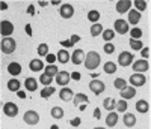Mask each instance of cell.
Returning <instances> with one entry per match:
<instances>
[{"instance_id": "603a6c76", "label": "cell", "mask_w": 151, "mask_h": 129, "mask_svg": "<svg viewBox=\"0 0 151 129\" xmlns=\"http://www.w3.org/2000/svg\"><path fill=\"white\" fill-rule=\"evenodd\" d=\"M116 123H118V113L110 111V113L107 114V117H106V125L110 126V128H113Z\"/></svg>"}, {"instance_id": "c3c4849f", "label": "cell", "mask_w": 151, "mask_h": 129, "mask_svg": "<svg viewBox=\"0 0 151 129\" xmlns=\"http://www.w3.org/2000/svg\"><path fill=\"white\" fill-rule=\"evenodd\" d=\"M27 14H29V15H35V6H33V5H29V8H27Z\"/></svg>"}, {"instance_id": "e0dca14e", "label": "cell", "mask_w": 151, "mask_h": 129, "mask_svg": "<svg viewBox=\"0 0 151 129\" xmlns=\"http://www.w3.org/2000/svg\"><path fill=\"white\" fill-rule=\"evenodd\" d=\"M59 98H60L62 101L68 102V101L74 99V93H73V90H71L70 87H62V90L59 92Z\"/></svg>"}, {"instance_id": "4316f807", "label": "cell", "mask_w": 151, "mask_h": 129, "mask_svg": "<svg viewBox=\"0 0 151 129\" xmlns=\"http://www.w3.org/2000/svg\"><path fill=\"white\" fill-rule=\"evenodd\" d=\"M20 81L17 78H12L8 81V90H11V92H20Z\"/></svg>"}, {"instance_id": "83f0119b", "label": "cell", "mask_w": 151, "mask_h": 129, "mask_svg": "<svg viewBox=\"0 0 151 129\" xmlns=\"http://www.w3.org/2000/svg\"><path fill=\"white\" fill-rule=\"evenodd\" d=\"M44 74H47V75H50V77H56V75L59 74V69H58L56 64H47L45 69H44Z\"/></svg>"}, {"instance_id": "680465c9", "label": "cell", "mask_w": 151, "mask_h": 129, "mask_svg": "<svg viewBox=\"0 0 151 129\" xmlns=\"http://www.w3.org/2000/svg\"><path fill=\"white\" fill-rule=\"evenodd\" d=\"M94 129H104V128H94Z\"/></svg>"}, {"instance_id": "44dd1931", "label": "cell", "mask_w": 151, "mask_h": 129, "mask_svg": "<svg viewBox=\"0 0 151 129\" xmlns=\"http://www.w3.org/2000/svg\"><path fill=\"white\" fill-rule=\"evenodd\" d=\"M73 102H74L76 107H79L80 104H89V99H88V96L85 93H76Z\"/></svg>"}, {"instance_id": "f546056e", "label": "cell", "mask_w": 151, "mask_h": 129, "mask_svg": "<svg viewBox=\"0 0 151 129\" xmlns=\"http://www.w3.org/2000/svg\"><path fill=\"white\" fill-rule=\"evenodd\" d=\"M55 92H56V89H55V87H52V86L44 87V89L41 90V98H44V99H48V98L52 96Z\"/></svg>"}, {"instance_id": "2e32d148", "label": "cell", "mask_w": 151, "mask_h": 129, "mask_svg": "<svg viewBox=\"0 0 151 129\" xmlns=\"http://www.w3.org/2000/svg\"><path fill=\"white\" fill-rule=\"evenodd\" d=\"M134 96H136V89L132 87V86H127L125 89L121 90V98H122L124 101L132 99V98H134Z\"/></svg>"}, {"instance_id": "5bb4252c", "label": "cell", "mask_w": 151, "mask_h": 129, "mask_svg": "<svg viewBox=\"0 0 151 129\" xmlns=\"http://www.w3.org/2000/svg\"><path fill=\"white\" fill-rule=\"evenodd\" d=\"M29 69H30L32 72H40V71L45 69L44 62H42L41 59H33V60H30V63H29Z\"/></svg>"}, {"instance_id": "816d5d0a", "label": "cell", "mask_w": 151, "mask_h": 129, "mask_svg": "<svg viewBox=\"0 0 151 129\" xmlns=\"http://www.w3.org/2000/svg\"><path fill=\"white\" fill-rule=\"evenodd\" d=\"M94 117H95V119H100V117H101V113H100V108H95V111H94Z\"/></svg>"}, {"instance_id": "7bdbcfd3", "label": "cell", "mask_w": 151, "mask_h": 129, "mask_svg": "<svg viewBox=\"0 0 151 129\" xmlns=\"http://www.w3.org/2000/svg\"><path fill=\"white\" fill-rule=\"evenodd\" d=\"M45 59H47V62H48V64H55V62H56V59H58V57H56L55 54H50V53H48Z\"/></svg>"}, {"instance_id": "8992f818", "label": "cell", "mask_w": 151, "mask_h": 129, "mask_svg": "<svg viewBox=\"0 0 151 129\" xmlns=\"http://www.w3.org/2000/svg\"><path fill=\"white\" fill-rule=\"evenodd\" d=\"M23 120L27 125H36L38 122H40V114H38L36 111H33V110H27L23 116Z\"/></svg>"}, {"instance_id": "ffe728a7", "label": "cell", "mask_w": 151, "mask_h": 129, "mask_svg": "<svg viewBox=\"0 0 151 129\" xmlns=\"http://www.w3.org/2000/svg\"><path fill=\"white\" fill-rule=\"evenodd\" d=\"M24 87H26V90H29V92H35L38 89V81L33 77H27V78L24 80Z\"/></svg>"}, {"instance_id": "52a82bcc", "label": "cell", "mask_w": 151, "mask_h": 129, "mask_svg": "<svg viewBox=\"0 0 151 129\" xmlns=\"http://www.w3.org/2000/svg\"><path fill=\"white\" fill-rule=\"evenodd\" d=\"M147 83V78H145V75L144 74H133L132 77H130V84H132V87H141V86H144Z\"/></svg>"}, {"instance_id": "8d00e7d4", "label": "cell", "mask_w": 151, "mask_h": 129, "mask_svg": "<svg viewBox=\"0 0 151 129\" xmlns=\"http://www.w3.org/2000/svg\"><path fill=\"white\" fill-rule=\"evenodd\" d=\"M113 86H115V89H118L119 92H121L122 89L127 87V81H125L124 78H116L115 81H113Z\"/></svg>"}, {"instance_id": "d6986e66", "label": "cell", "mask_w": 151, "mask_h": 129, "mask_svg": "<svg viewBox=\"0 0 151 129\" xmlns=\"http://www.w3.org/2000/svg\"><path fill=\"white\" fill-rule=\"evenodd\" d=\"M141 12H137L136 9H130L129 11V21L127 23H130L132 26H136L137 23H139L141 21Z\"/></svg>"}, {"instance_id": "e575fe53", "label": "cell", "mask_w": 151, "mask_h": 129, "mask_svg": "<svg viewBox=\"0 0 151 129\" xmlns=\"http://www.w3.org/2000/svg\"><path fill=\"white\" fill-rule=\"evenodd\" d=\"M52 117L53 119H62L64 117V110L60 107H53L52 108Z\"/></svg>"}, {"instance_id": "3957f363", "label": "cell", "mask_w": 151, "mask_h": 129, "mask_svg": "<svg viewBox=\"0 0 151 129\" xmlns=\"http://www.w3.org/2000/svg\"><path fill=\"white\" fill-rule=\"evenodd\" d=\"M113 32L119 33V35H125V33L130 32V26L125 20L119 18V20H116L115 23H113Z\"/></svg>"}, {"instance_id": "f907efd6", "label": "cell", "mask_w": 151, "mask_h": 129, "mask_svg": "<svg viewBox=\"0 0 151 129\" xmlns=\"http://www.w3.org/2000/svg\"><path fill=\"white\" fill-rule=\"evenodd\" d=\"M70 123H71L73 126H79V125H80V119H79V117H76V119H73Z\"/></svg>"}, {"instance_id": "f6af8a7d", "label": "cell", "mask_w": 151, "mask_h": 129, "mask_svg": "<svg viewBox=\"0 0 151 129\" xmlns=\"http://www.w3.org/2000/svg\"><path fill=\"white\" fill-rule=\"evenodd\" d=\"M60 45H62V47H68V48H71L74 44H73L71 41H62V42H60Z\"/></svg>"}, {"instance_id": "7dc6e473", "label": "cell", "mask_w": 151, "mask_h": 129, "mask_svg": "<svg viewBox=\"0 0 151 129\" xmlns=\"http://www.w3.org/2000/svg\"><path fill=\"white\" fill-rule=\"evenodd\" d=\"M70 41H71L73 44H76V42H79V41H80V36H79V35H73Z\"/></svg>"}, {"instance_id": "681fc988", "label": "cell", "mask_w": 151, "mask_h": 129, "mask_svg": "<svg viewBox=\"0 0 151 129\" xmlns=\"http://www.w3.org/2000/svg\"><path fill=\"white\" fill-rule=\"evenodd\" d=\"M24 30H26V33L29 36H32V26L30 24H26V27H24Z\"/></svg>"}, {"instance_id": "bcb514c9", "label": "cell", "mask_w": 151, "mask_h": 129, "mask_svg": "<svg viewBox=\"0 0 151 129\" xmlns=\"http://www.w3.org/2000/svg\"><path fill=\"white\" fill-rule=\"evenodd\" d=\"M71 78L76 80V81H79V80H80V72H73V74H71Z\"/></svg>"}, {"instance_id": "5b68a950", "label": "cell", "mask_w": 151, "mask_h": 129, "mask_svg": "<svg viewBox=\"0 0 151 129\" xmlns=\"http://www.w3.org/2000/svg\"><path fill=\"white\" fill-rule=\"evenodd\" d=\"M134 62L133 59V54L130 53V51H122V53L118 56V63L121 64V66H130V64Z\"/></svg>"}, {"instance_id": "7c38bea8", "label": "cell", "mask_w": 151, "mask_h": 129, "mask_svg": "<svg viewBox=\"0 0 151 129\" xmlns=\"http://www.w3.org/2000/svg\"><path fill=\"white\" fill-rule=\"evenodd\" d=\"M132 5H133L132 0H118L115 8H116L118 14H124V12H129V11H130Z\"/></svg>"}, {"instance_id": "484cf974", "label": "cell", "mask_w": 151, "mask_h": 129, "mask_svg": "<svg viewBox=\"0 0 151 129\" xmlns=\"http://www.w3.org/2000/svg\"><path fill=\"white\" fill-rule=\"evenodd\" d=\"M103 107H104V110H109V113H110L112 110H115V107H116V101L113 99V98H106L104 102H103Z\"/></svg>"}, {"instance_id": "8fae6325", "label": "cell", "mask_w": 151, "mask_h": 129, "mask_svg": "<svg viewBox=\"0 0 151 129\" xmlns=\"http://www.w3.org/2000/svg\"><path fill=\"white\" fill-rule=\"evenodd\" d=\"M3 113H5V116H8V117H15V116L18 114V107L14 104V102H6V104L3 105Z\"/></svg>"}, {"instance_id": "ac0fdd59", "label": "cell", "mask_w": 151, "mask_h": 129, "mask_svg": "<svg viewBox=\"0 0 151 129\" xmlns=\"http://www.w3.org/2000/svg\"><path fill=\"white\" fill-rule=\"evenodd\" d=\"M71 62L74 64H80L85 62V53H83V50H74V53L71 56Z\"/></svg>"}, {"instance_id": "4fadbf2b", "label": "cell", "mask_w": 151, "mask_h": 129, "mask_svg": "<svg viewBox=\"0 0 151 129\" xmlns=\"http://www.w3.org/2000/svg\"><path fill=\"white\" fill-rule=\"evenodd\" d=\"M59 14H60L62 18H71L73 14H74V8H73V5H70V3H64V5L60 6V9H59Z\"/></svg>"}, {"instance_id": "30bf717a", "label": "cell", "mask_w": 151, "mask_h": 129, "mask_svg": "<svg viewBox=\"0 0 151 129\" xmlns=\"http://www.w3.org/2000/svg\"><path fill=\"white\" fill-rule=\"evenodd\" d=\"M70 80H71V74L67 72V71H59V74L56 75V83H58L59 86H62V87L68 86Z\"/></svg>"}, {"instance_id": "f35d334b", "label": "cell", "mask_w": 151, "mask_h": 129, "mask_svg": "<svg viewBox=\"0 0 151 129\" xmlns=\"http://www.w3.org/2000/svg\"><path fill=\"white\" fill-rule=\"evenodd\" d=\"M133 3H134L137 12H142V11L147 9V2H145V0H136V2H133Z\"/></svg>"}, {"instance_id": "d590c367", "label": "cell", "mask_w": 151, "mask_h": 129, "mask_svg": "<svg viewBox=\"0 0 151 129\" xmlns=\"http://www.w3.org/2000/svg\"><path fill=\"white\" fill-rule=\"evenodd\" d=\"M130 47H132V50H134V51H141L142 48H144V44L141 42V39L139 41H136V39H132L130 38Z\"/></svg>"}, {"instance_id": "ee69618b", "label": "cell", "mask_w": 151, "mask_h": 129, "mask_svg": "<svg viewBox=\"0 0 151 129\" xmlns=\"http://www.w3.org/2000/svg\"><path fill=\"white\" fill-rule=\"evenodd\" d=\"M141 54H142L144 60H145V59H148V57H150V48H148V47H144V48L141 50Z\"/></svg>"}, {"instance_id": "4dcf8cb0", "label": "cell", "mask_w": 151, "mask_h": 129, "mask_svg": "<svg viewBox=\"0 0 151 129\" xmlns=\"http://www.w3.org/2000/svg\"><path fill=\"white\" fill-rule=\"evenodd\" d=\"M101 36H103V39L106 42H110L113 38H115V32H113V29H104L103 33H101Z\"/></svg>"}, {"instance_id": "f1b7e54d", "label": "cell", "mask_w": 151, "mask_h": 129, "mask_svg": "<svg viewBox=\"0 0 151 129\" xmlns=\"http://www.w3.org/2000/svg\"><path fill=\"white\" fill-rule=\"evenodd\" d=\"M103 26L101 24H98V23H95V24H92L91 26V35L95 38V36H100V35H101L103 33Z\"/></svg>"}, {"instance_id": "11a10c76", "label": "cell", "mask_w": 151, "mask_h": 129, "mask_svg": "<svg viewBox=\"0 0 151 129\" xmlns=\"http://www.w3.org/2000/svg\"><path fill=\"white\" fill-rule=\"evenodd\" d=\"M0 8H2V11H3V9H6V8H8V5H6V3H3V2H2V5H0Z\"/></svg>"}, {"instance_id": "ab89813d", "label": "cell", "mask_w": 151, "mask_h": 129, "mask_svg": "<svg viewBox=\"0 0 151 129\" xmlns=\"http://www.w3.org/2000/svg\"><path fill=\"white\" fill-rule=\"evenodd\" d=\"M36 51H38V54H40V56H45L47 57V54H48V45L47 44H40Z\"/></svg>"}, {"instance_id": "b9f144b4", "label": "cell", "mask_w": 151, "mask_h": 129, "mask_svg": "<svg viewBox=\"0 0 151 129\" xmlns=\"http://www.w3.org/2000/svg\"><path fill=\"white\" fill-rule=\"evenodd\" d=\"M103 50H104V53H106V54H112L113 51H115V45L110 44V42H106L104 47H103Z\"/></svg>"}, {"instance_id": "d4e9b609", "label": "cell", "mask_w": 151, "mask_h": 129, "mask_svg": "<svg viewBox=\"0 0 151 129\" xmlns=\"http://www.w3.org/2000/svg\"><path fill=\"white\" fill-rule=\"evenodd\" d=\"M58 62H60V63H68L70 62V53L67 50H59V53H58Z\"/></svg>"}, {"instance_id": "74e56055", "label": "cell", "mask_w": 151, "mask_h": 129, "mask_svg": "<svg viewBox=\"0 0 151 129\" xmlns=\"http://www.w3.org/2000/svg\"><path fill=\"white\" fill-rule=\"evenodd\" d=\"M129 108V105H127V101H124V99H121V101H118L116 102V107H115V110L116 111H119V113H124L125 110Z\"/></svg>"}, {"instance_id": "6da1fadb", "label": "cell", "mask_w": 151, "mask_h": 129, "mask_svg": "<svg viewBox=\"0 0 151 129\" xmlns=\"http://www.w3.org/2000/svg\"><path fill=\"white\" fill-rule=\"evenodd\" d=\"M100 62H101V57H100V54L97 51H89V53L85 56L83 64L88 71H95L100 66Z\"/></svg>"}, {"instance_id": "9f6ffc18", "label": "cell", "mask_w": 151, "mask_h": 129, "mask_svg": "<svg viewBox=\"0 0 151 129\" xmlns=\"http://www.w3.org/2000/svg\"><path fill=\"white\" fill-rule=\"evenodd\" d=\"M80 107V111H85V108H86V104H83V105H79Z\"/></svg>"}, {"instance_id": "277c9868", "label": "cell", "mask_w": 151, "mask_h": 129, "mask_svg": "<svg viewBox=\"0 0 151 129\" xmlns=\"http://www.w3.org/2000/svg\"><path fill=\"white\" fill-rule=\"evenodd\" d=\"M132 68L134 71V74H142V72H147L150 69V62L141 59V60H136L132 63Z\"/></svg>"}, {"instance_id": "60d3db41", "label": "cell", "mask_w": 151, "mask_h": 129, "mask_svg": "<svg viewBox=\"0 0 151 129\" xmlns=\"http://www.w3.org/2000/svg\"><path fill=\"white\" fill-rule=\"evenodd\" d=\"M130 35H132V39L139 41V38L142 36V30H141V29H137V27H134V29L130 30Z\"/></svg>"}, {"instance_id": "7a4b0ae2", "label": "cell", "mask_w": 151, "mask_h": 129, "mask_svg": "<svg viewBox=\"0 0 151 129\" xmlns=\"http://www.w3.org/2000/svg\"><path fill=\"white\" fill-rule=\"evenodd\" d=\"M0 48H2V53H5V54H12V53L15 51V48H17V42H15L14 38H3Z\"/></svg>"}, {"instance_id": "d6a6232c", "label": "cell", "mask_w": 151, "mask_h": 129, "mask_svg": "<svg viewBox=\"0 0 151 129\" xmlns=\"http://www.w3.org/2000/svg\"><path fill=\"white\" fill-rule=\"evenodd\" d=\"M103 69H104L106 74H115V72H116V64L113 63V62H106L104 66H103Z\"/></svg>"}, {"instance_id": "1f68e13d", "label": "cell", "mask_w": 151, "mask_h": 129, "mask_svg": "<svg viewBox=\"0 0 151 129\" xmlns=\"http://www.w3.org/2000/svg\"><path fill=\"white\" fill-rule=\"evenodd\" d=\"M40 83H41L42 86H45V87L52 86V83H53V77H50V75H47V74H41V77H40Z\"/></svg>"}, {"instance_id": "836d02e7", "label": "cell", "mask_w": 151, "mask_h": 129, "mask_svg": "<svg viewBox=\"0 0 151 129\" xmlns=\"http://www.w3.org/2000/svg\"><path fill=\"white\" fill-rule=\"evenodd\" d=\"M88 20H89L92 24H95V23L100 20V12H98V11H95V9L89 11V12H88Z\"/></svg>"}, {"instance_id": "db71d44e", "label": "cell", "mask_w": 151, "mask_h": 129, "mask_svg": "<svg viewBox=\"0 0 151 129\" xmlns=\"http://www.w3.org/2000/svg\"><path fill=\"white\" fill-rule=\"evenodd\" d=\"M47 5H48V3L45 2V0H42V2H40V6H47Z\"/></svg>"}, {"instance_id": "9c48e42d", "label": "cell", "mask_w": 151, "mask_h": 129, "mask_svg": "<svg viewBox=\"0 0 151 129\" xmlns=\"http://www.w3.org/2000/svg\"><path fill=\"white\" fill-rule=\"evenodd\" d=\"M89 89H91V92H92L94 95H100V93L104 92L106 86H104L103 81H100V80H92V81L89 83Z\"/></svg>"}, {"instance_id": "7402d4cb", "label": "cell", "mask_w": 151, "mask_h": 129, "mask_svg": "<svg viewBox=\"0 0 151 129\" xmlns=\"http://www.w3.org/2000/svg\"><path fill=\"white\" fill-rule=\"evenodd\" d=\"M122 122H124V125L127 126V128H133V126L136 125V117H134V114H132V113H125Z\"/></svg>"}, {"instance_id": "ba28073f", "label": "cell", "mask_w": 151, "mask_h": 129, "mask_svg": "<svg viewBox=\"0 0 151 129\" xmlns=\"http://www.w3.org/2000/svg\"><path fill=\"white\" fill-rule=\"evenodd\" d=\"M0 26H2V36L3 38H9L12 33H14V24H12L11 21H8V20H3L2 23H0Z\"/></svg>"}, {"instance_id": "f5cc1de1", "label": "cell", "mask_w": 151, "mask_h": 129, "mask_svg": "<svg viewBox=\"0 0 151 129\" xmlns=\"http://www.w3.org/2000/svg\"><path fill=\"white\" fill-rule=\"evenodd\" d=\"M18 96H20L21 99H24V98H26V95H24V92H18Z\"/></svg>"}, {"instance_id": "9a60e30c", "label": "cell", "mask_w": 151, "mask_h": 129, "mask_svg": "<svg viewBox=\"0 0 151 129\" xmlns=\"http://www.w3.org/2000/svg\"><path fill=\"white\" fill-rule=\"evenodd\" d=\"M8 74H11L12 77H18L21 74V64L17 62H11L8 64Z\"/></svg>"}, {"instance_id": "6f0895ef", "label": "cell", "mask_w": 151, "mask_h": 129, "mask_svg": "<svg viewBox=\"0 0 151 129\" xmlns=\"http://www.w3.org/2000/svg\"><path fill=\"white\" fill-rule=\"evenodd\" d=\"M52 129H58V126H56V125H53V126H52Z\"/></svg>"}, {"instance_id": "cb8c5ba5", "label": "cell", "mask_w": 151, "mask_h": 129, "mask_svg": "<svg viewBox=\"0 0 151 129\" xmlns=\"http://www.w3.org/2000/svg\"><path fill=\"white\" fill-rule=\"evenodd\" d=\"M136 110L139 111V113H142V114L144 113H148L150 111V104H148L145 99H139V101L136 102Z\"/></svg>"}]
</instances>
